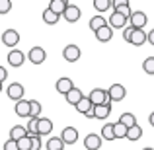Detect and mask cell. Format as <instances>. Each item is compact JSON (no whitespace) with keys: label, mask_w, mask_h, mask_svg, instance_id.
Returning <instances> with one entry per match:
<instances>
[{"label":"cell","mask_w":154,"mask_h":150,"mask_svg":"<svg viewBox=\"0 0 154 150\" xmlns=\"http://www.w3.org/2000/svg\"><path fill=\"white\" fill-rule=\"evenodd\" d=\"M148 123H150V125H152V127H154V111L150 113V117H148Z\"/></svg>","instance_id":"42"},{"label":"cell","mask_w":154,"mask_h":150,"mask_svg":"<svg viewBox=\"0 0 154 150\" xmlns=\"http://www.w3.org/2000/svg\"><path fill=\"white\" fill-rule=\"evenodd\" d=\"M23 94H26V88H23V84H20V82L10 84V86H8V90H6V96L10 99H14L16 103L23 99Z\"/></svg>","instance_id":"2"},{"label":"cell","mask_w":154,"mask_h":150,"mask_svg":"<svg viewBox=\"0 0 154 150\" xmlns=\"http://www.w3.org/2000/svg\"><path fill=\"white\" fill-rule=\"evenodd\" d=\"M74 88V82H72L70 78H66V76H63V78H59L57 80V92L59 94H63V96H66L68 92Z\"/></svg>","instance_id":"15"},{"label":"cell","mask_w":154,"mask_h":150,"mask_svg":"<svg viewBox=\"0 0 154 150\" xmlns=\"http://www.w3.org/2000/svg\"><path fill=\"white\" fill-rule=\"evenodd\" d=\"M119 123H123L127 129H133V127L137 125V117L133 115V113H127V111H125L123 115L119 117Z\"/></svg>","instance_id":"27"},{"label":"cell","mask_w":154,"mask_h":150,"mask_svg":"<svg viewBox=\"0 0 154 150\" xmlns=\"http://www.w3.org/2000/svg\"><path fill=\"white\" fill-rule=\"evenodd\" d=\"M18 148L20 150H31V139L29 136H23L22 140H18Z\"/></svg>","instance_id":"35"},{"label":"cell","mask_w":154,"mask_h":150,"mask_svg":"<svg viewBox=\"0 0 154 150\" xmlns=\"http://www.w3.org/2000/svg\"><path fill=\"white\" fill-rule=\"evenodd\" d=\"M113 4H115V0H94L92 6L98 12H105V10H109V8H113Z\"/></svg>","instance_id":"28"},{"label":"cell","mask_w":154,"mask_h":150,"mask_svg":"<svg viewBox=\"0 0 154 150\" xmlns=\"http://www.w3.org/2000/svg\"><path fill=\"white\" fill-rule=\"evenodd\" d=\"M109 115H111V101H107L103 105H94L88 119H107Z\"/></svg>","instance_id":"1"},{"label":"cell","mask_w":154,"mask_h":150,"mask_svg":"<svg viewBox=\"0 0 154 150\" xmlns=\"http://www.w3.org/2000/svg\"><path fill=\"white\" fill-rule=\"evenodd\" d=\"M84 98V94H82V90H80V88H72V90L70 92H68V94L66 96H64V99H66V103H70V105H74V107H76V105H78V101L80 99H82Z\"/></svg>","instance_id":"18"},{"label":"cell","mask_w":154,"mask_h":150,"mask_svg":"<svg viewBox=\"0 0 154 150\" xmlns=\"http://www.w3.org/2000/svg\"><path fill=\"white\" fill-rule=\"evenodd\" d=\"M148 43H150V45H154V29L148 33Z\"/></svg>","instance_id":"41"},{"label":"cell","mask_w":154,"mask_h":150,"mask_svg":"<svg viewBox=\"0 0 154 150\" xmlns=\"http://www.w3.org/2000/svg\"><path fill=\"white\" fill-rule=\"evenodd\" d=\"M66 6H68V2H64V0H51L49 2V10L57 16H63L64 10H66Z\"/></svg>","instance_id":"20"},{"label":"cell","mask_w":154,"mask_h":150,"mask_svg":"<svg viewBox=\"0 0 154 150\" xmlns=\"http://www.w3.org/2000/svg\"><path fill=\"white\" fill-rule=\"evenodd\" d=\"M92 109H94V103L90 101V98H88V96H84V98L78 101V105H76V111L82 113V115H86V117L92 113Z\"/></svg>","instance_id":"16"},{"label":"cell","mask_w":154,"mask_h":150,"mask_svg":"<svg viewBox=\"0 0 154 150\" xmlns=\"http://www.w3.org/2000/svg\"><path fill=\"white\" fill-rule=\"evenodd\" d=\"M27 59H29V63L31 64H43L45 63V59H47V53L43 47H31L29 53H27Z\"/></svg>","instance_id":"4"},{"label":"cell","mask_w":154,"mask_h":150,"mask_svg":"<svg viewBox=\"0 0 154 150\" xmlns=\"http://www.w3.org/2000/svg\"><path fill=\"white\" fill-rule=\"evenodd\" d=\"M148 41V33L144 29H135V33H133V37H131V45H135V47H140V45H144V43Z\"/></svg>","instance_id":"17"},{"label":"cell","mask_w":154,"mask_h":150,"mask_svg":"<svg viewBox=\"0 0 154 150\" xmlns=\"http://www.w3.org/2000/svg\"><path fill=\"white\" fill-rule=\"evenodd\" d=\"M103 140H115V133H113V123H105L102 127V133H100Z\"/></svg>","instance_id":"26"},{"label":"cell","mask_w":154,"mask_h":150,"mask_svg":"<svg viewBox=\"0 0 154 150\" xmlns=\"http://www.w3.org/2000/svg\"><path fill=\"white\" fill-rule=\"evenodd\" d=\"M39 136H49L53 131V121L47 117H39Z\"/></svg>","instance_id":"19"},{"label":"cell","mask_w":154,"mask_h":150,"mask_svg":"<svg viewBox=\"0 0 154 150\" xmlns=\"http://www.w3.org/2000/svg\"><path fill=\"white\" fill-rule=\"evenodd\" d=\"M107 26L111 27V29H125V27L129 26V18L121 16L119 12H113V14H111V18L107 20Z\"/></svg>","instance_id":"6"},{"label":"cell","mask_w":154,"mask_h":150,"mask_svg":"<svg viewBox=\"0 0 154 150\" xmlns=\"http://www.w3.org/2000/svg\"><path fill=\"white\" fill-rule=\"evenodd\" d=\"M111 37H113V29H111L109 26L102 27L100 31H96V39H98L100 43H107V41H111Z\"/></svg>","instance_id":"21"},{"label":"cell","mask_w":154,"mask_h":150,"mask_svg":"<svg viewBox=\"0 0 154 150\" xmlns=\"http://www.w3.org/2000/svg\"><path fill=\"white\" fill-rule=\"evenodd\" d=\"M0 92H2V84H0Z\"/></svg>","instance_id":"44"},{"label":"cell","mask_w":154,"mask_h":150,"mask_svg":"<svg viewBox=\"0 0 154 150\" xmlns=\"http://www.w3.org/2000/svg\"><path fill=\"white\" fill-rule=\"evenodd\" d=\"M107 96L111 101H123L125 96H127V88L123 84H111L109 90H107Z\"/></svg>","instance_id":"5"},{"label":"cell","mask_w":154,"mask_h":150,"mask_svg":"<svg viewBox=\"0 0 154 150\" xmlns=\"http://www.w3.org/2000/svg\"><path fill=\"white\" fill-rule=\"evenodd\" d=\"M0 39H2V43H4L6 47L14 49V47L20 43V39H22V37H20V33H18L16 29H6V31L2 33V37H0Z\"/></svg>","instance_id":"7"},{"label":"cell","mask_w":154,"mask_h":150,"mask_svg":"<svg viewBox=\"0 0 154 150\" xmlns=\"http://www.w3.org/2000/svg\"><path fill=\"white\" fill-rule=\"evenodd\" d=\"M133 33H135V27H133V26H127L123 29V39L129 43V41H131V37H133Z\"/></svg>","instance_id":"37"},{"label":"cell","mask_w":154,"mask_h":150,"mask_svg":"<svg viewBox=\"0 0 154 150\" xmlns=\"http://www.w3.org/2000/svg\"><path fill=\"white\" fill-rule=\"evenodd\" d=\"M23 60H26V53H22L20 49H12L8 53V64H10V66L18 68V66L23 64Z\"/></svg>","instance_id":"11"},{"label":"cell","mask_w":154,"mask_h":150,"mask_svg":"<svg viewBox=\"0 0 154 150\" xmlns=\"http://www.w3.org/2000/svg\"><path fill=\"white\" fill-rule=\"evenodd\" d=\"M140 136H143V129H140L139 125H135L133 129H129V131H127V140H131V142H137Z\"/></svg>","instance_id":"30"},{"label":"cell","mask_w":154,"mask_h":150,"mask_svg":"<svg viewBox=\"0 0 154 150\" xmlns=\"http://www.w3.org/2000/svg\"><path fill=\"white\" fill-rule=\"evenodd\" d=\"M113 12H119L121 16H125V18H131V6H129V2H115L113 4Z\"/></svg>","instance_id":"24"},{"label":"cell","mask_w":154,"mask_h":150,"mask_svg":"<svg viewBox=\"0 0 154 150\" xmlns=\"http://www.w3.org/2000/svg\"><path fill=\"white\" fill-rule=\"evenodd\" d=\"M102 136L96 135V133H90V135H86V139H84V146L86 150H100L102 148Z\"/></svg>","instance_id":"13"},{"label":"cell","mask_w":154,"mask_h":150,"mask_svg":"<svg viewBox=\"0 0 154 150\" xmlns=\"http://www.w3.org/2000/svg\"><path fill=\"white\" fill-rule=\"evenodd\" d=\"M41 103H39L37 99H31V117H35V119H39V115H41Z\"/></svg>","instance_id":"34"},{"label":"cell","mask_w":154,"mask_h":150,"mask_svg":"<svg viewBox=\"0 0 154 150\" xmlns=\"http://www.w3.org/2000/svg\"><path fill=\"white\" fill-rule=\"evenodd\" d=\"M14 111L18 117H31V99H22L14 105Z\"/></svg>","instance_id":"12"},{"label":"cell","mask_w":154,"mask_h":150,"mask_svg":"<svg viewBox=\"0 0 154 150\" xmlns=\"http://www.w3.org/2000/svg\"><path fill=\"white\" fill-rule=\"evenodd\" d=\"M31 139V150H41V136H29Z\"/></svg>","instance_id":"38"},{"label":"cell","mask_w":154,"mask_h":150,"mask_svg":"<svg viewBox=\"0 0 154 150\" xmlns=\"http://www.w3.org/2000/svg\"><path fill=\"white\" fill-rule=\"evenodd\" d=\"M12 10V2L10 0H0V14H8Z\"/></svg>","instance_id":"36"},{"label":"cell","mask_w":154,"mask_h":150,"mask_svg":"<svg viewBox=\"0 0 154 150\" xmlns=\"http://www.w3.org/2000/svg\"><path fill=\"white\" fill-rule=\"evenodd\" d=\"M60 140H63L64 144H74L76 140H78V131H76L74 127H64L63 131H60Z\"/></svg>","instance_id":"14"},{"label":"cell","mask_w":154,"mask_h":150,"mask_svg":"<svg viewBox=\"0 0 154 150\" xmlns=\"http://www.w3.org/2000/svg\"><path fill=\"white\" fill-rule=\"evenodd\" d=\"M105 26H107V20H105L103 16H94V18L90 20V29L94 31V33H96V31H100Z\"/></svg>","instance_id":"23"},{"label":"cell","mask_w":154,"mask_h":150,"mask_svg":"<svg viewBox=\"0 0 154 150\" xmlns=\"http://www.w3.org/2000/svg\"><path fill=\"white\" fill-rule=\"evenodd\" d=\"M63 16H64V22L74 23V22H78V20H80V16H82V10H80V6H76V4H68Z\"/></svg>","instance_id":"8"},{"label":"cell","mask_w":154,"mask_h":150,"mask_svg":"<svg viewBox=\"0 0 154 150\" xmlns=\"http://www.w3.org/2000/svg\"><path fill=\"white\" fill-rule=\"evenodd\" d=\"M23 136H27V131H26V127H22V125H16V127H12V131H10V139L12 140H22Z\"/></svg>","instance_id":"25"},{"label":"cell","mask_w":154,"mask_h":150,"mask_svg":"<svg viewBox=\"0 0 154 150\" xmlns=\"http://www.w3.org/2000/svg\"><path fill=\"white\" fill-rule=\"evenodd\" d=\"M2 148H4V150H20V148H18V142H16V140H12V139H8L6 142L2 144Z\"/></svg>","instance_id":"39"},{"label":"cell","mask_w":154,"mask_h":150,"mask_svg":"<svg viewBox=\"0 0 154 150\" xmlns=\"http://www.w3.org/2000/svg\"><path fill=\"white\" fill-rule=\"evenodd\" d=\"M59 18H60V16L53 14V12L49 10V8H45V10H43V22H45L47 26H55V23L59 22Z\"/></svg>","instance_id":"31"},{"label":"cell","mask_w":154,"mask_h":150,"mask_svg":"<svg viewBox=\"0 0 154 150\" xmlns=\"http://www.w3.org/2000/svg\"><path fill=\"white\" fill-rule=\"evenodd\" d=\"M127 131H129V129L125 127L123 123H119V121H117V123H113V133H115V139H127Z\"/></svg>","instance_id":"32"},{"label":"cell","mask_w":154,"mask_h":150,"mask_svg":"<svg viewBox=\"0 0 154 150\" xmlns=\"http://www.w3.org/2000/svg\"><path fill=\"white\" fill-rule=\"evenodd\" d=\"M6 78H8V70H6L4 66H0V84H2Z\"/></svg>","instance_id":"40"},{"label":"cell","mask_w":154,"mask_h":150,"mask_svg":"<svg viewBox=\"0 0 154 150\" xmlns=\"http://www.w3.org/2000/svg\"><path fill=\"white\" fill-rule=\"evenodd\" d=\"M143 150H154V148H150V146H148V148H143Z\"/></svg>","instance_id":"43"},{"label":"cell","mask_w":154,"mask_h":150,"mask_svg":"<svg viewBox=\"0 0 154 150\" xmlns=\"http://www.w3.org/2000/svg\"><path fill=\"white\" fill-rule=\"evenodd\" d=\"M146 14L144 12H133L131 18H129V26H133L135 29H144V26H146Z\"/></svg>","instance_id":"10"},{"label":"cell","mask_w":154,"mask_h":150,"mask_svg":"<svg viewBox=\"0 0 154 150\" xmlns=\"http://www.w3.org/2000/svg\"><path fill=\"white\" fill-rule=\"evenodd\" d=\"M143 70L146 72V74H154V57H146L144 59V63H143Z\"/></svg>","instance_id":"33"},{"label":"cell","mask_w":154,"mask_h":150,"mask_svg":"<svg viewBox=\"0 0 154 150\" xmlns=\"http://www.w3.org/2000/svg\"><path fill=\"white\" fill-rule=\"evenodd\" d=\"M80 55H82V51H80L78 45H66L63 49V57L66 63H76V60H80Z\"/></svg>","instance_id":"9"},{"label":"cell","mask_w":154,"mask_h":150,"mask_svg":"<svg viewBox=\"0 0 154 150\" xmlns=\"http://www.w3.org/2000/svg\"><path fill=\"white\" fill-rule=\"evenodd\" d=\"M45 146H47V150H64V142L60 140V136H51Z\"/></svg>","instance_id":"29"},{"label":"cell","mask_w":154,"mask_h":150,"mask_svg":"<svg viewBox=\"0 0 154 150\" xmlns=\"http://www.w3.org/2000/svg\"><path fill=\"white\" fill-rule=\"evenodd\" d=\"M39 119H35V117H29V121H27L26 125V131H27V136H39Z\"/></svg>","instance_id":"22"},{"label":"cell","mask_w":154,"mask_h":150,"mask_svg":"<svg viewBox=\"0 0 154 150\" xmlns=\"http://www.w3.org/2000/svg\"><path fill=\"white\" fill-rule=\"evenodd\" d=\"M88 98H90V101L94 105H103V103H107V101H111L109 96H107V90H102V88H94V90L88 94Z\"/></svg>","instance_id":"3"}]
</instances>
